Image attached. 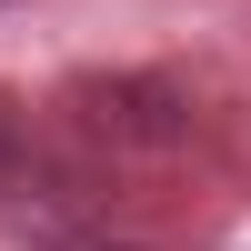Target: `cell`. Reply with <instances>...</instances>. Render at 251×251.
<instances>
[{
    "mask_svg": "<svg viewBox=\"0 0 251 251\" xmlns=\"http://www.w3.org/2000/svg\"><path fill=\"white\" fill-rule=\"evenodd\" d=\"M91 251H141V241H91Z\"/></svg>",
    "mask_w": 251,
    "mask_h": 251,
    "instance_id": "3957f363",
    "label": "cell"
},
{
    "mask_svg": "<svg viewBox=\"0 0 251 251\" xmlns=\"http://www.w3.org/2000/svg\"><path fill=\"white\" fill-rule=\"evenodd\" d=\"M0 161H10V111H0Z\"/></svg>",
    "mask_w": 251,
    "mask_h": 251,
    "instance_id": "7a4b0ae2",
    "label": "cell"
},
{
    "mask_svg": "<svg viewBox=\"0 0 251 251\" xmlns=\"http://www.w3.org/2000/svg\"><path fill=\"white\" fill-rule=\"evenodd\" d=\"M80 121L100 141H121V151H171L191 131V91L181 80H91L80 91Z\"/></svg>",
    "mask_w": 251,
    "mask_h": 251,
    "instance_id": "6da1fadb",
    "label": "cell"
}]
</instances>
